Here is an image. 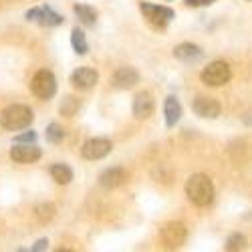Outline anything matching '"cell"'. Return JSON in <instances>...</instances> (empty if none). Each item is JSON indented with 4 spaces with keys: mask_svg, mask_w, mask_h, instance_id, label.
Returning a JSON list of instances; mask_svg holds the SVG:
<instances>
[{
    "mask_svg": "<svg viewBox=\"0 0 252 252\" xmlns=\"http://www.w3.org/2000/svg\"><path fill=\"white\" fill-rule=\"evenodd\" d=\"M186 196L194 206H210L214 202V184L206 174H196L186 182Z\"/></svg>",
    "mask_w": 252,
    "mask_h": 252,
    "instance_id": "1",
    "label": "cell"
},
{
    "mask_svg": "<svg viewBox=\"0 0 252 252\" xmlns=\"http://www.w3.org/2000/svg\"><path fill=\"white\" fill-rule=\"evenodd\" d=\"M34 115L31 111V107L27 105H10L0 115V125L8 131H18V129H27L32 123Z\"/></svg>",
    "mask_w": 252,
    "mask_h": 252,
    "instance_id": "2",
    "label": "cell"
},
{
    "mask_svg": "<svg viewBox=\"0 0 252 252\" xmlns=\"http://www.w3.org/2000/svg\"><path fill=\"white\" fill-rule=\"evenodd\" d=\"M202 81L206 83V85L210 87H222L226 85V83L230 81V77H232V71H230V65L224 61H214L210 63V65L202 71Z\"/></svg>",
    "mask_w": 252,
    "mask_h": 252,
    "instance_id": "3",
    "label": "cell"
},
{
    "mask_svg": "<svg viewBox=\"0 0 252 252\" xmlns=\"http://www.w3.org/2000/svg\"><path fill=\"white\" fill-rule=\"evenodd\" d=\"M31 89L38 99H51L57 93V79L51 71L40 69L31 81Z\"/></svg>",
    "mask_w": 252,
    "mask_h": 252,
    "instance_id": "4",
    "label": "cell"
},
{
    "mask_svg": "<svg viewBox=\"0 0 252 252\" xmlns=\"http://www.w3.org/2000/svg\"><path fill=\"white\" fill-rule=\"evenodd\" d=\"M186 236H188V232H186V226L182 222H167L161 228V234H159L163 246L170 248V250L180 248L186 242Z\"/></svg>",
    "mask_w": 252,
    "mask_h": 252,
    "instance_id": "5",
    "label": "cell"
},
{
    "mask_svg": "<svg viewBox=\"0 0 252 252\" xmlns=\"http://www.w3.org/2000/svg\"><path fill=\"white\" fill-rule=\"evenodd\" d=\"M141 12L145 14V18L158 29H163L170 20L174 18V10L167 6H159V4H150V2H141Z\"/></svg>",
    "mask_w": 252,
    "mask_h": 252,
    "instance_id": "6",
    "label": "cell"
},
{
    "mask_svg": "<svg viewBox=\"0 0 252 252\" xmlns=\"http://www.w3.org/2000/svg\"><path fill=\"white\" fill-rule=\"evenodd\" d=\"M111 141L109 139H105V137H91V139H87L85 143H83V148H81V154H83V158L85 159H91V161H95V159H101V158H105L109 152H111Z\"/></svg>",
    "mask_w": 252,
    "mask_h": 252,
    "instance_id": "7",
    "label": "cell"
},
{
    "mask_svg": "<svg viewBox=\"0 0 252 252\" xmlns=\"http://www.w3.org/2000/svg\"><path fill=\"white\" fill-rule=\"evenodd\" d=\"M192 107H194V113L200 115V117H204V119H216L220 115V111H222L220 103L214 97H204V95H200V97L194 99Z\"/></svg>",
    "mask_w": 252,
    "mask_h": 252,
    "instance_id": "8",
    "label": "cell"
},
{
    "mask_svg": "<svg viewBox=\"0 0 252 252\" xmlns=\"http://www.w3.org/2000/svg\"><path fill=\"white\" fill-rule=\"evenodd\" d=\"M27 20H32V23H38V25H43V27H57L63 23V16L57 14L53 8H32L27 12Z\"/></svg>",
    "mask_w": 252,
    "mask_h": 252,
    "instance_id": "9",
    "label": "cell"
},
{
    "mask_svg": "<svg viewBox=\"0 0 252 252\" xmlns=\"http://www.w3.org/2000/svg\"><path fill=\"white\" fill-rule=\"evenodd\" d=\"M40 158V150L31 143H16L10 150V159L16 163H34Z\"/></svg>",
    "mask_w": 252,
    "mask_h": 252,
    "instance_id": "10",
    "label": "cell"
},
{
    "mask_svg": "<svg viewBox=\"0 0 252 252\" xmlns=\"http://www.w3.org/2000/svg\"><path fill=\"white\" fill-rule=\"evenodd\" d=\"M127 182V172L121 170V167H109L99 176V184L107 190H113V188H119Z\"/></svg>",
    "mask_w": 252,
    "mask_h": 252,
    "instance_id": "11",
    "label": "cell"
},
{
    "mask_svg": "<svg viewBox=\"0 0 252 252\" xmlns=\"http://www.w3.org/2000/svg\"><path fill=\"white\" fill-rule=\"evenodd\" d=\"M137 83H139V75L131 67H121L113 75V85L117 89H131V87L137 85Z\"/></svg>",
    "mask_w": 252,
    "mask_h": 252,
    "instance_id": "12",
    "label": "cell"
},
{
    "mask_svg": "<svg viewBox=\"0 0 252 252\" xmlns=\"http://www.w3.org/2000/svg\"><path fill=\"white\" fill-rule=\"evenodd\" d=\"M97 79H99V75L89 67H81L71 75V83L77 89H91L97 83Z\"/></svg>",
    "mask_w": 252,
    "mask_h": 252,
    "instance_id": "13",
    "label": "cell"
},
{
    "mask_svg": "<svg viewBox=\"0 0 252 252\" xmlns=\"http://www.w3.org/2000/svg\"><path fill=\"white\" fill-rule=\"evenodd\" d=\"M156 109L154 105V99L150 93H139L135 99H133V115L137 119H148Z\"/></svg>",
    "mask_w": 252,
    "mask_h": 252,
    "instance_id": "14",
    "label": "cell"
},
{
    "mask_svg": "<svg viewBox=\"0 0 252 252\" xmlns=\"http://www.w3.org/2000/svg\"><path fill=\"white\" fill-rule=\"evenodd\" d=\"M163 113H165V123L167 127H174V125L180 121L182 117V105L176 97H167L165 105H163Z\"/></svg>",
    "mask_w": 252,
    "mask_h": 252,
    "instance_id": "15",
    "label": "cell"
},
{
    "mask_svg": "<svg viewBox=\"0 0 252 252\" xmlns=\"http://www.w3.org/2000/svg\"><path fill=\"white\" fill-rule=\"evenodd\" d=\"M174 57L180 61H196L202 57V51H200V47H196L192 43H184L174 49Z\"/></svg>",
    "mask_w": 252,
    "mask_h": 252,
    "instance_id": "16",
    "label": "cell"
},
{
    "mask_svg": "<svg viewBox=\"0 0 252 252\" xmlns=\"http://www.w3.org/2000/svg\"><path fill=\"white\" fill-rule=\"evenodd\" d=\"M51 178L57 182V184H69L71 180H73V170L69 165H65V163H55L53 167H51Z\"/></svg>",
    "mask_w": 252,
    "mask_h": 252,
    "instance_id": "17",
    "label": "cell"
},
{
    "mask_svg": "<svg viewBox=\"0 0 252 252\" xmlns=\"http://www.w3.org/2000/svg\"><path fill=\"white\" fill-rule=\"evenodd\" d=\"M75 14L79 16V20L85 27H91V25H95V20H97V12L91 8V6H87V4H75Z\"/></svg>",
    "mask_w": 252,
    "mask_h": 252,
    "instance_id": "18",
    "label": "cell"
},
{
    "mask_svg": "<svg viewBox=\"0 0 252 252\" xmlns=\"http://www.w3.org/2000/svg\"><path fill=\"white\" fill-rule=\"evenodd\" d=\"M71 45H73L75 53H79V55H85L89 51L87 38L83 34V31H79V29H73V32H71Z\"/></svg>",
    "mask_w": 252,
    "mask_h": 252,
    "instance_id": "19",
    "label": "cell"
},
{
    "mask_svg": "<svg viewBox=\"0 0 252 252\" xmlns=\"http://www.w3.org/2000/svg\"><path fill=\"white\" fill-rule=\"evenodd\" d=\"M81 107V103L75 99V97H65L61 103V113L63 115H67V117H73Z\"/></svg>",
    "mask_w": 252,
    "mask_h": 252,
    "instance_id": "20",
    "label": "cell"
},
{
    "mask_svg": "<svg viewBox=\"0 0 252 252\" xmlns=\"http://www.w3.org/2000/svg\"><path fill=\"white\" fill-rule=\"evenodd\" d=\"M36 218H38V222H49L53 216H55V208L51 206V204H40V206H36Z\"/></svg>",
    "mask_w": 252,
    "mask_h": 252,
    "instance_id": "21",
    "label": "cell"
},
{
    "mask_svg": "<svg viewBox=\"0 0 252 252\" xmlns=\"http://www.w3.org/2000/svg\"><path fill=\"white\" fill-rule=\"evenodd\" d=\"M63 137H65V129H63L61 125L51 123L49 127H47V141H51V143H59Z\"/></svg>",
    "mask_w": 252,
    "mask_h": 252,
    "instance_id": "22",
    "label": "cell"
},
{
    "mask_svg": "<svg viewBox=\"0 0 252 252\" xmlns=\"http://www.w3.org/2000/svg\"><path fill=\"white\" fill-rule=\"evenodd\" d=\"M246 248V236L244 234H232L226 242V250H242Z\"/></svg>",
    "mask_w": 252,
    "mask_h": 252,
    "instance_id": "23",
    "label": "cell"
},
{
    "mask_svg": "<svg viewBox=\"0 0 252 252\" xmlns=\"http://www.w3.org/2000/svg\"><path fill=\"white\" fill-rule=\"evenodd\" d=\"M34 139H36V133H34V131H27V133H23V135H16V137H14L16 143H32Z\"/></svg>",
    "mask_w": 252,
    "mask_h": 252,
    "instance_id": "24",
    "label": "cell"
},
{
    "mask_svg": "<svg viewBox=\"0 0 252 252\" xmlns=\"http://www.w3.org/2000/svg\"><path fill=\"white\" fill-rule=\"evenodd\" d=\"M212 2H214V0H186L188 6H208Z\"/></svg>",
    "mask_w": 252,
    "mask_h": 252,
    "instance_id": "25",
    "label": "cell"
},
{
    "mask_svg": "<svg viewBox=\"0 0 252 252\" xmlns=\"http://www.w3.org/2000/svg\"><path fill=\"white\" fill-rule=\"evenodd\" d=\"M49 246V240H38L34 246H32V250H45Z\"/></svg>",
    "mask_w": 252,
    "mask_h": 252,
    "instance_id": "26",
    "label": "cell"
},
{
    "mask_svg": "<svg viewBox=\"0 0 252 252\" xmlns=\"http://www.w3.org/2000/svg\"><path fill=\"white\" fill-rule=\"evenodd\" d=\"M242 121H244L246 125H252V109H250V111H246V113L242 115Z\"/></svg>",
    "mask_w": 252,
    "mask_h": 252,
    "instance_id": "27",
    "label": "cell"
}]
</instances>
